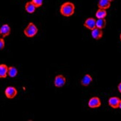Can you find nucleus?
I'll return each mask as SVG.
<instances>
[{
	"mask_svg": "<svg viewBox=\"0 0 121 121\" xmlns=\"http://www.w3.org/2000/svg\"><path fill=\"white\" fill-rule=\"evenodd\" d=\"M75 11V5L71 2H64L60 7V12L62 16L65 17H69L74 13Z\"/></svg>",
	"mask_w": 121,
	"mask_h": 121,
	"instance_id": "f257e3e1",
	"label": "nucleus"
},
{
	"mask_svg": "<svg viewBox=\"0 0 121 121\" xmlns=\"http://www.w3.org/2000/svg\"><path fill=\"white\" fill-rule=\"evenodd\" d=\"M38 33V28L33 23L30 22L27 27L24 29V34L25 36H27L28 38H32L35 36Z\"/></svg>",
	"mask_w": 121,
	"mask_h": 121,
	"instance_id": "f03ea898",
	"label": "nucleus"
},
{
	"mask_svg": "<svg viewBox=\"0 0 121 121\" xmlns=\"http://www.w3.org/2000/svg\"><path fill=\"white\" fill-rule=\"evenodd\" d=\"M88 106L91 108H97L101 106V100L98 97H93L89 99Z\"/></svg>",
	"mask_w": 121,
	"mask_h": 121,
	"instance_id": "7ed1b4c3",
	"label": "nucleus"
},
{
	"mask_svg": "<svg viewBox=\"0 0 121 121\" xmlns=\"http://www.w3.org/2000/svg\"><path fill=\"white\" fill-rule=\"evenodd\" d=\"M17 93L18 91L17 90V88L13 86H8L5 88V90H4L5 96L8 99H13L17 95Z\"/></svg>",
	"mask_w": 121,
	"mask_h": 121,
	"instance_id": "20e7f679",
	"label": "nucleus"
},
{
	"mask_svg": "<svg viewBox=\"0 0 121 121\" xmlns=\"http://www.w3.org/2000/svg\"><path fill=\"white\" fill-rule=\"evenodd\" d=\"M66 83V78L62 74H58L55 77L54 79V86L56 88H62Z\"/></svg>",
	"mask_w": 121,
	"mask_h": 121,
	"instance_id": "39448f33",
	"label": "nucleus"
},
{
	"mask_svg": "<svg viewBox=\"0 0 121 121\" xmlns=\"http://www.w3.org/2000/svg\"><path fill=\"white\" fill-rule=\"evenodd\" d=\"M96 21L95 19H94V18H88L85 22H84V27L86 28L88 30H93L94 28H96Z\"/></svg>",
	"mask_w": 121,
	"mask_h": 121,
	"instance_id": "423d86ee",
	"label": "nucleus"
},
{
	"mask_svg": "<svg viewBox=\"0 0 121 121\" xmlns=\"http://www.w3.org/2000/svg\"><path fill=\"white\" fill-rule=\"evenodd\" d=\"M10 31H11V29H10L9 25L4 24L1 26V28H0V36L3 38L7 37L8 36L10 35Z\"/></svg>",
	"mask_w": 121,
	"mask_h": 121,
	"instance_id": "0eeeda50",
	"label": "nucleus"
},
{
	"mask_svg": "<svg viewBox=\"0 0 121 121\" xmlns=\"http://www.w3.org/2000/svg\"><path fill=\"white\" fill-rule=\"evenodd\" d=\"M93 81V79L91 77V76L90 74H88V73H86V74H85L82 78L80 80V83L81 85L84 87H88V86L91 85V83Z\"/></svg>",
	"mask_w": 121,
	"mask_h": 121,
	"instance_id": "6e6552de",
	"label": "nucleus"
},
{
	"mask_svg": "<svg viewBox=\"0 0 121 121\" xmlns=\"http://www.w3.org/2000/svg\"><path fill=\"white\" fill-rule=\"evenodd\" d=\"M121 99L117 97H112L108 99V105L110 107L112 108H119L120 102Z\"/></svg>",
	"mask_w": 121,
	"mask_h": 121,
	"instance_id": "1a4fd4ad",
	"label": "nucleus"
},
{
	"mask_svg": "<svg viewBox=\"0 0 121 121\" xmlns=\"http://www.w3.org/2000/svg\"><path fill=\"white\" fill-rule=\"evenodd\" d=\"M103 30L102 29H99L98 28H95L93 30H91V36L93 37V39H94L95 40H99L100 39L103 37Z\"/></svg>",
	"mask_w": 121,
	"mask_h": 121,
	"instance_id": "9d476101",
	"label": "nucleus"
},
{
	"mask_svg": "<svg viewBox=\"0 0 121 121\" xmlns=\"http://www.w3.org/2000/svg\"><path fill=\"white\" fill-rule=\"evenodd\" d=\"M36 5L34 4V2L32 1L26 2V4L25 5V9L26 10V12L28 13H34L35 10H36Z\"/></svg>",
	"mask_w": 121,
	"mask_h": 121,
	"instance_id": "9b49d317",
	"label": "nucleus"
},
{
	"mask_svg": "<svg viewBox=\"0 0 121 121\" xmlns=\"http://www.w3.org/2000/svg\"><path fill=\"white\" fill-rule=\"evenodd\" d=\"M97 6L99 8L107 10L111 6V2L109 0H99Z\"/></svg>",
	"mask_w": 121,
	"mask_h": 121,
	"instance_id": "f8f14e48",
	"label": "nucleus"
},
{
	"mask_svg": "<svg viewBox=\"0 0 121 121\" xmlns=\"http://www.w3.org/2000/svg\"><path fill=\"white\" fill-rule=\"evenodd\" d=\"M8 67L5 64L0 65V78H6L8 74Z\"/></svg>",
	"mask_w": 121,
	"mask_h": 121,
	"instance_id": "ddd939ff",
	"label": "nucleus"
},
{
	"mask_svg": "<svg viewBox=\"0 0 121 121\" xmlns=\"http://www.w3.org/2000/svg\"><path fill=\"white\" fill-rule=\"evenodd\" d=\"M95 16L97 19H105L107 16V11L106 10L102 9V8H99L97 12L95 13Z\"/></svg>",
	"mask_w": 121,
	"mask_h": 121,
	"instance_id": "4468645a",
	"label": "nucleus"
},
{
	"mask_svg": "<svg viewBox=\"0 0 121 121\" xmlns=\"http://www.w3.org/2000/svg\"><path fill=\"white\" fill-rule=\"evenodd\" d=\"M8 74L10 77H16L18 74V70L17 68H16L15 66H10L8 68Z\"/></svg>",
	"mask_w": 121,
	"mask_h": 121,
	"instance_id": "2eb2a0df",
	"label": "nucleus"
},
{
	"mask_svg": "<svg viewBox=\"0 0 121 121\" xmlns=\"http://www.w3.org/2000/svg\"><path fill=\"white\" fill-rule=\"evenodd\" d=\"M106 26V20L105 19H97L96 21V27L99 29H103Z\"/></svg>",
	"mask_w": 121,
	"mask_h": 121,
	"instance_id": "dca6fc26",
	"label": "nucleus"
},
{
	"mask_svg": "<svg viewBox=\"0 0 121 121\" xmlns=\"http://www.w3.org/2000/svg\"><path fill=\"white\" fill-rule=\"evenodd\" d=\"M31 1L34 2V4L36 5V8H39L43 5L44 0H31Z\"/></svg>",
	"mask_w": 121,
	"mask_h": 121,
	"instance_id": "f3484780",
	"label": "nucleus"
},
{
	"mask_svg": "<svg viewBox=\"0 0 121 121\" xmlns=\"http://www.w3.org/2000/svg\"><path fill=\"white\" fill-rule=\"evenodd\" d=\"M4 45H5V43H4V38L3 37H0V51H2V50L4 49Z\"/></svg>",
	"mask_w": 121,
	"mask_h": 121,
	"instance_id": "a211bd4d",
	"label": "nucleus"
},
{
	"mask_svg": "<svg viewBox=\"0 0 121 121\" xmlns=\"http://www.w3.org/2000/svg\"><path fill=\"white\" fill-rule=\"evenodd\" d=\"M117 89H118L119 92L121 94V82L119 83V85H118V86H117Z\"/></svg>",
	"mask_w": 121,
	"mask_h": 121,
	"instance_id": "6ab92c4d",
	"label": "nucleus"
},
{
	"mask_svg": "<svg viewBox=\"0 0 121 121\" xmlns=\"http://www.w3.org/2000/svg\"><path fill=\"white\" fill-rule=\"evenodd\" d=\"M119 108L121 109V100H120V105H119Z\"/></svg>",
	"mask_w": 121,
	"mask_h": 121,
	"instance_id": "aec40b11",
	"label": "nucleus"
},
{
	"mask_svg": "<svg viewBox=\"0 0 121 121\" xmlns=\"http://www.w3.org/2000/svg\"><path fill=\"white\" fill-rule=\"evenodd\" d=\"M120 41H121V34H120Z\"/></svg>",
	"mask_w": 121,
	"mask_h": 121,
	"instance_id": "412c9836",
	"label": "nucleus"
},
{
	"mask_svg": "<svg viewBox=\"0 0 121 121\" xmlns=\"http://www.w3.org/2000/svg\"><path fill=\"white\" fill-rule=\"evenodd\" d=\"M109 1H110V2H112V1H114V0H109Z\"/></svg>",
	"mask_w": 121,
	"mask_h": 121,
	"instance_id": "4be33fe9",
	"label": "nucleus"
}]
</instances>
